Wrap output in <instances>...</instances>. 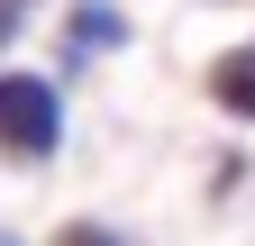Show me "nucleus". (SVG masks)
I'll list each match as a JSON object with an SVG mask.
<instances>
[{"mask_svg":"<svg viewBox=\"0 0 255 246\" xmlns=\"http://www.w3.org/2000/svg\"><path fill=\"white\" fill-rule=\"evenodd\" d=\"M64 146V91L46 82V73H0V155L9 164H46Z\"/></svg>","mask_w":255,"mask_h":246,"instance_id":"obj_1","label":"nucleus"},{"mask_svg":"<svg viewBox=\"0 0 255 246\" xmlns=\"http://www.w3.org/2000/svg\"><path fill=\"white\" fill-rule=\"evenodd\" d=\"M119 46H128V9H110V0L64 9V64H91V55H119Z\"/></svg>","mask_w":255,"mask_h":246,"instance_id":"obj_2","label":"nucleus"},{"mask_svg":"<svg viewBox=\"0 0 255 246\" xmlns=\"http://www.w3.org/2000/svg\"><path fill=\"white\" fill-rule=\"evenodd\" d=\"M210 101L228 110V119H255V46H237V55L210 64Z\"/></svg>","mask_w":255,"mask_h":246,"instance_id":"obj_3","label":"nucleus"},{"mask_svg":"<svg viewBox=\"0 0 255 246\" xmlns=\"http://www.w3.org/2000/svg\"><path fill=\"white\" fill-rule=\"evenodd\" d=\"M46 246H119V237H110V228H101V219H73V228H55V237H46Z\"/></svg>","mask_w":255,"mask_h":246,"instance_id":"obj_4","label":"nucleus"},{"mask_svg":"<svg viewBox=\"0 0 255 246\" xmlns=\"http://www.w3.org/2000/svg\"><path fill=\"white\" fill-rule=\"evenodd\" d=\"M18 18H27V9H9V0H0V55L18 46Z\"/></svg>","mask_w":255,"mask_h":246,"instance_id":"obj_5","label":"nucleus"},{"mask_svg":"<svg viewBox=\"0 0 255 246\" xmlns=\"http://www.w3.org/2000/svg\"><path fill=\"white\" fill-rule=\"evenodd\" d=\"M9 9H37V0H9Z\"/></svg>","mask_w":255,"mask_h":246,"instance_id":"obj_6","label":"nucleus"}]
</instances>
